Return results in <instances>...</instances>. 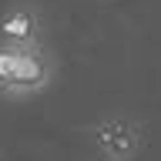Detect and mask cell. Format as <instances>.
<instances>
[{
    "label": "cell",
    "mask_w": 161,
    "mask_h": 161,
    "mask_svg": "<svg viewBox=\"0 0 161 161\" xmlns=\"http://www.w3.org/2000/svg\"><path fill=\"white\" fill-rule=\"evenodd\" d=\"M50 64L40 44H0V91L34 94L47 87Z\"/></svg>",
    "instance_id": "cell-1"
},
{
    "label": "cell",
    "mask_w": 161,
    "mask_h": 161,
    "mask_svg": "<svg viewBox=\"0 0 161 161\" xmlns=\"http://www.w3.org/2000/svg\"><path fill=\"white\" fill-rule=\"evenodd\" d=\"M97 141H101V151H104L108 158H114V161H128L131 154L141 148V134L131 128V124H124V121L104 124V128L97 131Z\"/></svg>",
    "instance_id": "cell-2"
},
{
    "label": "cell",
    "mask_w": 161,
    "mask_h": 161,
    "mask_svg": "<svg viewBox=\"0 0 161 161\" xmlns=\"http://www.w3.org/2000/svg\"><path fill=\"white\" fill-rule=\"evenodd\" d=\"M0 37H3V44H37V20H34V14L14 10L0 24Z\"/></svg>",
    "instance_id": "cell-3"
}]
</instances>
